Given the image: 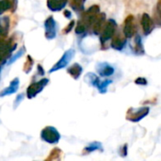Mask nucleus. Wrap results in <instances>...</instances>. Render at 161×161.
<instances>
[{"instance_id": "obj_7", "label": "nucleus", "mask_w": 161, "mask_h": 161, "mask_svg": "<svg viewBox=\"0 0 161 161\" xmlns=\"http://www.w3.org/2000/svg\"><path fill=\"white\" fill-rule=\"evenodd\" d=\"M112 41H111V47L115 50H123L126 44V37L125 36L124 33L122 32H115V34L113 35V37L111 38Z\"/></svg>"}, {"instance_id": "obj_8", "label": "nucleus", "mask_w": 161, "mask_h": 161, "mask_svg": "<svg viewBox=\"0 0 161 161\" xmlns=\"http://www.w3.org/2000/svg\"><path fill=\"white\" fill-rule=\"evenodd\" d=\"M45 28V37L48 40H52L57 35V24L53 17H49L44 23Z\"/></svg>"}, {"instance_id": "obj_12", "label": "nucleus", "mask_w": 161, "mask_h": 161, "mask_svg": "<svg viewBox=\"0 0 161 161\" xmlns=\"http://www.w3.org/2000/svg\"><path fill=\"white\" fill-rule=\"evenodd\" d=\"M67 2L68 0H47V6L51 10L58 11L62 9L66 6Z\"/></svg>"}, {"instance_id": "obj_27", "label": "nucleus", "mask_w": 161, "mask_h": 161, "mask_svg": "<svg viewBox=\"0 0 161 161\" xmlns=\"http://www.w3.org/2000/svg\"><path fill=\"white\" fill-rule=\"evenodd\" d=\"M23 98H24V95H23V94H19V95H18V97H17V99H16V103H17V104L14 106L15 108L18 106V104H20V102L23 100Z\"/></svg>"}, {"instance_id": "obj_5", "label": "nucleus", "mask_w": 161, "mask_h": 161, "mask_svg": "<svg viewBox=\"0 0 161 161\" xmlns=\"http://www.w3.org/2000/svg\"><path fill=\"white\" fill-rule=\"evenodd\" d=\"M75 50L74 49H69L68 51H66L64 54H63V56L61 57V58L50 69V71H49V73H53V72H56V71H58V70H59V69H62V68H64V67H66L67 65H68V63L71 61V59L74 58V56H75Z\"/></svg>"}, {"instance_id": "obj_22", "label": "nucleus", "mask_w": 161, "mask_h": 161, "mask_svg": "<svg viewBox=\"0 0 161 161\" xmlns=\"http://www.w3.org/2000/svg\"><path fill=\"white\" fill-rule=\"evenodd\" d=\"M85 30H86V25L84 24L83 21H79V22L77 23L76 27H75V32H76L77 34H82V33L85 32Z\"/></svg>"}, {"instance_id": "obj_10", "label": "nucleus", "mask_w": 161, "mask_h": 161, "mask_svg": "<svg viewBox=\"0 0 161 161\" xmlns=\"http://www.w3.org/2000/svg\"><path fill=\"white\" fill-rule=\"evenodd\" d=\"M105 24H106V14L105 13H99L92 25V28L93 33L96 35L100 34Z\"/></svg>"}, {"instance_id": "obj_11", "label": "nucleus", "mask_w": 161, "mask_h": 161, "mask_svg": "<svg viewBox=\"0 0 161 161\" xmlns=\"http://www.w3.org/2000/svg\"><path fill=\"white\" fill-rule=\"evenodd\" d=\"M96 70L101 76H110L114 74V68L106 62L98 63L96 66Z\"/></svg>"}, {"instance_id": "obj_24", "label": "nucleus", "mask_w": 161, "mask_h": 161, "mask_svg": "<svg viewBox=\"0 0 161 161\" xmlns=\"http://www.w3.org/2000/svg\"><path fill=\"white\" fill-rule=\"evenodd\" d=\"M24 54V49H22V50H20L16 55H14V56H12L11 58H10V59H9V61H8V64H11L12 62H14L15 60H17L19 58H21V56Z\"/></svg>"}, {"instance_id": "obj_18", "label": "nucleus", "mask_w": 161, "mask_h": 161, "mask_svg": "<svg viewBox=\"0 0 161 161\" xmlns=\"http://www.w3.org/2000/svg\"><path fill=\"white\" fill-rule=\"evenodd\" d=\"M86 0H71V6L75 10H82Z\"/></svg>"}, {"instance_id": "obj_14", "label": "nucleus", "mask_w": 161, "mask_h": 161, "mask_svg": "<svg viewBox=\"0 0 161 161\" xmlns=\"http://www.w3.org/2000/svg\"><path fill=\"white\" fill-rule=\"evenodd\" d=\"M82 67L78 64V63H75L74 65H72L69 69H68V74L73 76V78L75 79H78V77L81 75L82 74Z\"/></svg>"}, {"instance_id": "obj_13", "label": "nucleus", "mask_w": 161, "mask_h": 161, "mask_svg": "<svg viewBox=\"0 0 161 161\" xmlns=\"http://www.w3.org/2000/svg\"><path fill=\"white\" fill-rule=\"evenodd\" d=\"M18 88H19V79L18 78H14L10 82L9 86L8 88H6L4 91H2L0 95L1 96H6V95H10L12 93H15L17 92Z\"/></svg>"}, {"instance_id": "obj_26", "label": "nucleus", "mask_w": 161, "mask_h": 161, "mask_svg": "<svg viewBox=\"0 0 161 161\" xmlns=\"http://www.w3.org/2000/svg\"><path fill=\"white\" fill-rule=\"evenodd\" d=\"M122 157H126L127 156V144H125L122 146V149L120 151Z\"/></svg>"}, {"instance_id": "obj_23", "label": "nucleus", "mask_w": 161, "mask_h": 161, "mask_svg": "<svg viewBox=\"0 0 161 161\" xmlns=\"http://www.w3.org/2000/svg\"><path fill=\"white\" fill-rule=\"evenodd\" d=\"M156 17H157V20L158 21V23H160L161 24V0H158V4H157Z\"/></svg>"}, {"instance_id": "obj_19", "label": "nucleus", "mask_w": 161, "mask_h": 161, "mask_svg": "<svg viewBox=\"0 0 161 161\" xmlns=\"http://www.w3.org/2000/svg\"><path fill=\"white\" fill-rule=\"evenodd\" d=\"M102 149V144L100 142H92L91 143L89 146H87L85 148V152L86 153H92L93 151H96V150H101Z\"/></svg>"}, {"instance_id": "obj_6", "label": "nucleus", "mask_w": 161, "mask_h": 161, "mask_svg": "<svg viewBox=\"0 0 161 161\" xmlns=\"http://www.w3.org/2000/svg\"><path fill=\"white\" fill-rule=\"evenodd\" d=\"M48 83V79L47 78H43L36 83H33L32 85H30L28 88H27V91H26V93H27V97L30 99V98H33L35 97L37 94H39L42 90L43 88L46 86V84Z\"/></svg>"}, {"instance_id": "obj_15", "label": "nucleus", "mask_w": 161, "mask_h": 161, "mask_svg": "<svg viewBox=\"0 0 161 161\" xmlns=\"http://www.w3.org/2000/svg\"><path fill=\"white\" fill-rule=\"evenodd\" d=\"M85 81L87 83H89L90 85L93 86V87H98L99 86V83H100V80L98 78V76L92 73H89L85 75Z\"/></svg>"}, {"instance_id": "obj_2", "label": "nucleus", "mask_w": 161, "mask_h": 161, "mask_svg": "<svg viewBox=\"0 0 161 161\" xmlns=\"http://www.w3.org/2000/svg\"><path fill=\"white\" fill-rule=\"evenodd\" d=\"M117 29V24L113 19H109L104 25L102 31H101V36H100V40L102 43H105L106 42H108L109 39H111L113 37V35L115 34Z\"/></svg>"}, {"instance_id": "obj_25", "label": "nucleus", "mask_w": 161, "mask_h": 161, "mask_svg": "<svg viewBox=\"0 0 161 161\" xmlns=\"http://www.w3.org/2000/svg\"><path fill=\"white\" fill-rule=\"evenodd\" d=\"M135 83L140 86H145V85H147V80L144 77H138L135 80Z\"/></svg>"}, {"instance_id": "obj_4", "label": "nucleus", "mask_w": 161, "mask_h": 161, "mask_svg": "<svg viewBox=\"0 0 161 161\" xmlns=\"http://www.w3.org/2000/svg\"><path fill=\"white\" fill-rule=\"evenodd\" d=\"M123 33L125 34V36L127 39L132 38L137 33V25H136V22H135V17L132 14L128 15L125 18V23H124Z\"/></svg>"}, {"instance_id": "obj_16", "label": "nucleus", "mask_w": 161, "mask_h": 161, "mask_svg": "<svg viewBox=\"0 0 161 161\" xmlns=\"http://www.w3.org/2000/svg\"><path fill=\"white\" fill-rule=\"evenodd\" d=\"M8 31V18L3 17L0 19V37H5Z\"/></svg>"}, {"instance_id": "obj_9", "label": "nucleus", "mask_w": 161, "mask_h": 161, "mask_svg": "<svg viewBox=\"0 0 161 161\" xmlns=\"http://www.w3.org/2000/svg\"><path fill=\"white\" fill-rule=\"evenodd\" d=\"M141 24L142 30L145 35H149L155 28V24L153 22V19L150 17L148 13H143L141 19Z\"/></svg>"}, {"instance_id": "obj_20", "label": "nucleus", "mask_w": 161, "mask_h": 161, "mask_svg": "<svg viewBox=\"0 0 161 161\" xmlns=\"http://www.w3.org/2000/svg\"><path fill=\"white\" fill-rule=\"evenodd\" d=\"M111 83V80H103L102 82L100 81L99 83V86L97 87V89L99 90V92L101 93H105L107 92V89H108V86Z\"/></svg>"}, {"instance_id": "obj_17", "label": "nucleus", "mask_w": 161, "mask_h": 161, "mask_svg": "<svg viewBox=\"0 0 161 161\" xmlns=\"http://www.w3.org/2000/svg\"><path fill=\"white\" fill-rule=\"evenodd\" d=\"M135 52L139 55H142L144 53V50H143V45H142V38L140 35H137L136 38H135Z\"/></svg>"}, {"instance_id": "obj_21", "label": "nucleus", "mask_w": 161, "mask_h": 161, "mask_svg": "<svg viewBox=\"0 0 161 161\" xmlns=\"http://www.w3.org/2000/svg\"><path fill=\"white\" fill-rule=\"evenodd\" d=\"M10 3L8 1H0V14H2L3 12H5L6 10H8V8H10Z\"/></svg>"}, {"instance_id": "obj_1", "label": "nucleus", "mask_w": 161, "mask_h": 161, "mask_svg": "<svg viewBox=\"0 0 161 161\" xmlns=\"http://www.w3.org/2000/svg\"><path fill=\"white\" fill-rule=\"evenodd\" d=\"M149 111H150V108L148 107L140 108L138 109L129 108L126 112V120L133 122V123H138L142 121L144 117H146L149 114Z\"/></svg>"}, {"instance_id": "obj_3", "label": "nucleus", "mask_w": 161, "mask_h": 161, "mask_svg": "<svg viewBox=\"0 0 161 161\" xmlns=\"http://www.w3.org/2000/svg\"><path fill=\"white\" fill-rule=\"evenodd\" d=\"M41 137L42 139V141L51 143V144H55L58 143L59 139H60V135L58 133V131L52 126H47L45 127L41 134Z\"/></svg>"}]
</instances>
